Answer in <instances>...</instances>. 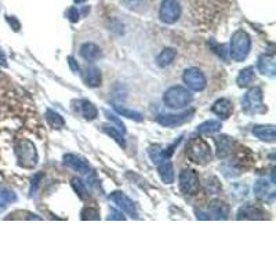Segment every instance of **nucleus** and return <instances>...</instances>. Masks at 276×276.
<instances>
[{"label":"nucleus","mask_w":276,"mask_h":276,"mask_svg":"<svg viewBox=\"0 0 276 276\" xmlns=\"http://www.w3.org/2000/svg\"><path fill=\"white\" fill-rule=\"evenodd\" d=\"M83 1H86V0H75V3H77V4H80V3H83Z\"/></svg>","instance_id":"58836bf2"},{"label":"nucleus","mask_w":276,"mask_h":276,"mask_svg":"<svg viewBox=\"0 0 276 276\" xmlns=\"http://www.w3.org/2000/svg\"><path fill=\"white\" fill-rule=\"evenodd\" d=\"M109 214H112L109 215V220H111V218H112V220H124V217L122 215V213L116 211L115 208H111V210H109Z\"/></svg>","instance_id":"f704fd0d"},{"label":"nucleus","mask_w":276,"mask_h":276,"mask_svg":"<svg viewBox=\"0 0 276 276\" xmlns=\"http://www.w3.org/2000/svg\"><path fill=\"white\" fill-rule=\"evenodd\" d=\"M238 220H264V213L254 205H245L239 210Z\"/></svg>","instance_id":"dca6fc26"},{"label":"nucleus","mask_w":276,"mask_h":276,"mask_svg":"<svg viewBox=\"0 0 276 276\" xmlns=\"http://www.w3.org/2000/svg\"><path fill=\"white\" fill-rule=\"evenodd\" d=\"M156 164H158V173L161 176V181L166 184L174 183V169H173V164L169 161V158L167 156L161 158V161H156Z\"/></svg>","instance_id":"4468645a"},{"label":"nucleus","mask_w":276,"mask_h":276,"mask_svg":"<svg viewBox=\"0 0 276 276\" xmlns=\"http://www.w3.org/2000/svg\"><path fill=\"white\" fill-rule=\"evenodd\" d=\"M181 16V7L177 0H163L159 8V18L161 23H174Z\"/></svg>","instance_id":"0eeeda50"},{"label":"nucleus","mask_w":276,"mask_h":276,"mask_svg":"<svg viewBox=\"0 0 276 276\" xmlns=\"http://www.w3.org/2000/svg\"><path fill=\"white\" fill-rule=\"evenodd\" d=\"M80 55L87 62H95L102 55V53H101L100 47L95 43H85L80 47Z\"/></svg>","instance_id":"f3484780"},{"label":"nucleus","mask_w":276,"mask_h":276,"mask_svg":"<svg viewBox=\"0 0 276 276\" xmlns=\"http://www.w3.org/2000/svg\"><path fill=\"white\" fill-rule=\"evenodd\" d=\"M184 83L193 92H202L206 87V77L198 68H188L183 75Z\"/></svg>","instance_id":"6e6552de"},{"label":"nucleus","mask_w":276,"mask_h":276,"mask_svg":"<svg viewBox=\"0 0 276 276\" xmlns=\"http://www.w3.org/2000/svg\"><path fill=\"white\" fill-rule=\"evenodd\" d=\"M68 17H69V20H70L72 23H77V20H79V11H77V8L76 7L69 8Z\"/></svg>","instance_id":"72a5a7b5"},{"label":"nucleus","mask_w":276,"mask_h":276,"mask_svg":"<svg viewBox=\"0 0 276 276\" xmlns=\"http://www.w3.org/2000/svg\"><path fill=\"white\" fill-rule=\"evenodd\" d=\"M211 111L214 112L215 115L223 117V119H227L232 115L233 112V104L232 101L228 100V98H221V100L215 101L214 105L211 108Z\"/></svg>","instance_id":"2eb2a0df"},{"label":"nucleus","mask_w":276,"mask_h":276,"mask_svg":"<svg viewBox=\"0 0 276 276\" xmlns=\"http://www.w3.org/2000/svg\"><path fill=\"white\" fill-rule=\"evenodd\" d=\"M253 134H255L257 137L267 141V142H274L276 138L275 127L274 126H254L253 127Z\"/></svg>","instance_id":"a211bd4d"},{"label":"nucleus","mask_w":276,"mask_h":276,"mask_svg":"<svg viewBox=\"0 0 276 276\" xmlns=\"http://www.w3.org/2000/svg\"><path fill=\"white\" fill-rule=\"evenodd\" d=\"M186 155L192 163L205 166L211 161V148L203 138H192L186 145Z\"/></svg>","instance_id":"f257e3e1"},{"label":"nucleus","mask_w":276,"mask_h":276,"mask_svg":"<svg viewBox=\"0 0 276 276\" xmlns=\"http://www.w3.org/2000/svg\"><path fill=\"white\" fill-rule=\"evenodd\" d=\"M82 114L87 120H94L98 115V109L90 101H82Z\"/></svg>","instance_id":"393cba45"},{"label":"nucleus","mask_w":276,"mask_h":276,"mask_svg":"<svg viewBox=\"0 0 276 276\" xmlns=\"http://www.w3.org/2000/svg\"><path fill=\"white\" fill-rule=\"evenodd\" d=\"M254 79H255L254 68L253 67H247V68L240 70V73L238 75V79H236V83H238L239 87H247V86L253 83Z\"/></svg>","instance_id":"412c9836"},{"label":"nucleus","mask_w":276,"mask_h":276,"mask_svg":"<svg viewBox=\"0 0 276 276\" xmlns=\"http://www.w3.org/2000/svg\"><path fill=\"white\" fill-rule=\"evenodd\" d=\"M254 192H255V195H257L260 199H267V196H268L269 193H275L274 191H269L268 181H265V180L257 181V184L254 186Z\"/></svg>","instance_id":"a878e982"},{"label":"nucleus","mask_w":276,"mask_h":276,"mask_svg":"<svg viewBox=\"0 0 276 276\" xmlns=\"http://www.w3.org/2000/svg\"><path fill=\"white\" fill-rule=\"evenodd\" d=\"M242 108L246 114H258L264 112V102H262V90L260 87H253L246 92L245 98L242 101Z\"/></svg>","instance_id":"423d86ee"},{"label":"nucleus","mask_w":276,"mask_h":276,"mask_svg":"<svg viewBox=\"0 0 276 276\" xmlns=\"http://www.w3.org/2000/svg\"><path fill=\"white\" fill-rule=\"evenodd\" d=\"M72 186H73V189L76 192L77 195H79V198L80 199L86 200L89 198V193H87V188H86L85 183L80 180V178H73L72 180Z\"/></svg>","instance_id":"c85d7f7f"},{"label":"nucleus","mask_w":276,"mask_h":276,"mask_svg":"<svg viewBox=\"0 0 276 276\" xmlns=\"http://www.w3.org/2000/svg\"><path fill=\"white\" fill-rule=\"evenodd\" d=\"M105 115H107V117L109 119V120H111V122H114L115 124H117V126H119V130L122 131V133H124V131H126V129H124V124L122 123V120H119V119H117V116H115L114 114H109L108 111H105Z\"/></svg>","instance_id":"473e14b6"},{"label":"nucleus","mask_w":276,"mask_h":276,"mask_svg":"<svg viewBox=\"0 0 276 276\" xmlns=\"http://www.w3.org/2000/svg\"><path fill=\"white\" fill-rule=\"evenodd\" d=\"M17 158L18 163L23 169H33L38 163V152L31 141H21L17 146Z\"/></svg>","instance_id":"20e7f679"},{"label":"nucleus","mask_w":276,"mask_h":276,"mask_svg":"<svg viewBox=\"0 0 276 276\" xmlns=\"http://www.w3.org/2000/svg\"><path fill=\"white\" fill-rule=\"evenodd\" d=\"M82 220H100V213L97 208L92 207H86L82 211Z\"/></svg>","instance_id":"2f4dec72"},{"label":"nucleus","mask_w":276,"mask_h":276,"mask_svg":"<svg viewBox=\"0 0 276 276\" xmlns=\"http://www.w3.org/2000/svg\"><path fill=\"white\" fill-rule=\"evenodd\" d=\"M46 120L48 122V124L53 127V129H62L64 127V119L61 117V115L58 112H55L53 109H47L46 112Z\"/></svg>","instance_id":"5701e85b"},{"label":"nucleus","mask_w":276,"mask_h":276,"mask_svg":"<svg viewBox=\"0 0 276 276\" xmlns=\"http://www.w3.org/2000/svg\"><path fill=\"white\" fill-rule=\"evenodd\" d=\"M176 57L177 51L174 48H164V50L158 55L156 64H158L159 67H161V68H164V67H167V65H170L171 62L174 61Z\"/></svg>","instance_id":"4be33fe9"},{"label":"nucleus","mask_w":276,"mask_h":276,"mask_svg":"<svg viewBox=\"0 0 276 276\" xmlns=\"http://www.w3.org/2000/svg\"><path fill=\"white\" fill-rule=\"evenodd\" d=\"M83 79H85L86 85L90 87H97L101 85V72L100 69L95 67H87L83 73Z\"/></svg>","instance_id":"6ab92c4d"},{"label":"nucleus","mask_w":276,"mask_h":276,"mask_svg":"<svg viewBox=\"0 0 276 276\" xmlns=\"http://www.w3.org/2000/svg\"><path fill=\"white\" fill-rule=\"evenodd\" d=\"M192 115H193V109L186 111L183 114H167V115H159L156 117V122L166 126V127H174V126H180L184 124L188 120H191Z\"/></svg>","instance_id":"1a4fd4ad"},{"label":"nucleus","mask_w":276,"mask_h":276,"mask_svg":"<svg viewBox=\"0 0 276 276\" xmlns=\"http://www.w3.org/2000/svg\"><path fill=\"white\" fill-rule=\"evenodd\" d=\"M114 109H115L117 114H120L122 116H126V117H129V119H133V120H136V122H141V120H142L141 114L133 111V109H127V108L124 107H117V105H114Z\"/></svg>","instance_id":"bb28decb"},{"label":"nucleus","mask_w":276,"mask_h":276,"mask_svg":"<svg viewBox=\"0 0 276 276\" xmlns=\"http://www.w3.org/2000/svg\"><path fill=\"white\" fill-rule=\"evenodd\" d=\"M0 64H1V65H4V67L7 65V62H6V57H4V54L1 53V51H0Z\"/></svg>","instance_id":"4c0bfd02"},{"label":"nucleus","mask_w":276,"mask_h":276,"mask_svg":"<svg viewBox=\"0 0 276 276\" xmlns=\"http://www.w3.org/2000/svg\"><path fill=\"white\" fill-rule=\"evenodd\" d=\"M123 4L133 11H142L148 4V0H122Z\"/></svg>","instance_id":"c756f323"},{"label":"nucleus","mask_w":276,"mask_h":276,"mask_svg":"<svg viewBox=\"0 0 276 276\" xmlns=\"http://www.w3.org/2000/svg\"><path fill=\"white\" fill-rule=\"evenodd\" d=\"M6 20H7V23L13 26V29H14V31H18V29H20V23L17 21L14 17H7Z\"/></svg>","instance_id":"e433bc0d"},{"label":"nucleus","mask_w":276,"mask_h":276,"mask_svg":"<svg viewBox=\"0 0 276 276\" xmlns=\"http://www.w3.org/2000/svg\"><path fill=\"white\" fill-rule=\"evenodd\" d=\"M208 210H210V213L214 215V218H217V220H221V218L225 220L228 213H230L228 206L224 202H221V200H213L210 203V208Z\"/></svg>","instance_id":"aec40b11"},{"label":"nucleus","mask_w":276,"mask_h":276,"mask_svg":"<svg viewBox=\"0 0 276 276\" xmlns=\"http://www.w3.org/2000/svg\"><path fill=\"white\" fill-rule=\"evenodd\" d=\"M205 189H206L207 193L215 195V193H218V192L221 191V185H220L218 180H217L215 177H210V178L207 180L206 184H205Z\"/></svg>","instance_id":"7c9ffc66"},{"label":"nucleus","mask_w":276,"mask_h":276,"mask_svg":"<svg viewBox=\"0 0 276 276\" xmlns=\"http://www.w3.org/2000/svg\"><path fill=\"white\" fill-rule=\"evenodd\" d=\"M193 100L191 92L181 86H173L167 92H164L163 101L164 104L171 109H181V108L188 107Z\"/></svg>","instance_id":"7ed1b4c3"},{"label":"nucleus","mask_w":276,"mask_h":276,"mask_svg":"<svg viewBox=\"0 0 276 276\" xmlns=\"http://www.w3.org/2000/svg\"><path fill=\"white\" fill-rule=\"evenodd\" d=\"M220 129H221V123L218 120H207L198 127V133H215Z\"/></svg>","instance_id":"cd10ccee"},{"label":"nucleus","mask_w":276,"mask_h":276,"mask_svg":"<svg viewBox=\"0 0 276 276\" xmlns=\"http://www.w3.org/2000/svg\"><path fill=\"white\" fill-rule=\"evenodd\" d=\"M180 189L184 195H196L200 189L199 176L195 170L184 169L178 177Z\"/></svg>","instance_id":"39448f33"},{"label":"nucleus","mask_w":276,"mask_h":276,"mask_svg":"<svg viewBox=\"0 0 276 276\" xmlns=\"http://www.w3.org/2000/svg\"><path fill=\"white\" fill-rule=\"evenodd\" d=\"M64 164L68 166L70 169H73L80 174H89L90 173V166L89 163L86 161L85 158L82 156H77V155L68 154L64 156Z\"/></svg>","instance_id":"9b49d317"},{"label":"nucleus","mask_w":276,"mask_h":276,"mask_svg":"<svg viewBox=\"0 0 276 276\" xmlns=\"http://www.w3.org/2000/svg\"><path fill=\"white\" fill-rule=\"evenodd\" d=\"M68 64L69 67H70V69H72V72H75V73L79 72V65H77V62L75 61L73 57H68Z\"/></svg>","instance_id":"c9c22d12"},{"label":"nucleus","mask_w":276,"mask_h":276,"mask_svg":"<svg viewBox=\"0 0 276 276\" xmlns=\"http://www.w3.org/2000/svg\"><path fill=\"white\" fill-rule=\"evenodd\" d=\"M257 68L262 75L269 77H274L276 73V62L275 55L274 54H262L258 62H257Z\"/></svg>","instance_id":"f8f14e48"},{"label":"nucleus","mask_w":276,"mask_h":276,"mask_svg":"<svg viewBox=\"0 0 276 276\" xmlns=\"http://www.w3.org/2000/svg\"><path fill=\"white\" fill-rule=\"evenodd\" d=\"M102 130L105 131L109 137L114 138L116 142L122 146V148H126V141H124V138H123L122 131L116 130L114 126H109V124H104V126H102Z\"/></svg>","instance_id":"b1692460"},{"label":"nucleus","mask_w":276,"mask_h":276,"mask_svg":"<svg viewBox=\"0 0 276 276\" xmlns=\"http://www.w3.org/2000/svg\"><path fill=\"white\" fill-rule=\"evenodd\" d=\"M252 47V39L247 35V32L239 29L230 39V57L233 61L240 62L247 57V54L250 51Z\"/></svg>","instance_id":"f03ea898"},{"label":"nucleus","mask_w":276,"mask_h":276,"mask_svg":"<svg viewBox=\"0 0 276 276\" xmlns=\"http://www.w3.org/2000/svg\"><path fill=\"white\" fill-rule=\"evenodd\" d=\"M214 142L217 145V158L225 159L233 151V139L228 136H215Z\"/></svg>","instance_id":"ddd939ff"},{"label":"nucleus","mask_w":276,"mask_h":276,"mask_svg":"<svg viewBox=\"0 0 276 276\" xmlns=\"http://www.w3.org/2000/svg\"><path fill=\"white\" fill-rule=\"evenodd\" d=\"M109 200L114 202L116 206L119 207L122 211H124L127 215L130 217H137V211H136V206L133 203V200L130 198H127L123 192L115 191L109 195Z\"/></svg>","instance_id":"9d476101"}]
</instances>
